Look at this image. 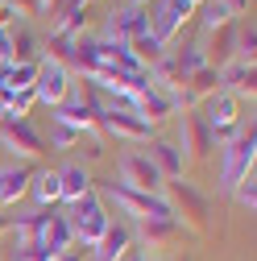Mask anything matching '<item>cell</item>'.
Wrapping results in <instances>:
<instances>
[{
	"instance_id": "cell-1",
	"label": "cell",
	"mask_w": 257,
	"mask_h": 261,
	"mask_svg": "<svg viewBox=\"0 0 257 261\" xmlns=\"http://www.w3.org/2000/svg\"><path fill=\"white\" fill-rule=\"evenodd\" d=\"M95 195H100L104 203H116V212L124 220H133V224H141V220H174V212H170V203H166L162 191L149 195V191L124 187L116 178H95Z\"/></svg>"
},
{
	"instance_id": "cell-2",
	"label": "cell",
	"mask_w": 257,
	"mask_h": 261,
	"mask_svg": "<svg viewBox=\"0 0 257 261\" xmlns=\"http://www.w3.org/2000/svg\"><path fill=\"white\" fill-rule=\"evenodd\" d=\"M162 195H166V203L174 212V220L187 228V232H195V237H208V228H212V199L191 182V178H174V182H162Z\"/></svg>"
},
{
	"instance_id": "cell-3",
	"label": "cell",
	"mask_w": 257,
	"mask_h": 261,
	"mask_svg": "<svg viewBox=\"0 0 257 261\" xmlns=\"http://www.w3.org/2000/svg\"><path fill=\"white\" fill-rule=\"evenodd\" d=\"M253 162H257V133H253V120H249L228 145H220V187L233 195V187L245 174H253Z\"/></svg>"
},
{
	"instance_id": "cell-4",
	"label": "cell",
	"mask_w": 257,
	"mask_h": 261,
	"mask_svg": "<svg viewBox=\"0 0 257 261\" xmlns=\"http://www.w3.org/2000/svg\"><path fill=\"white\" fill-rule=\"evenodd\" d=\"M174 149L183 153V162H187V170L195 166V162H208V153L216 149V141H212V128H208V120H203V112L195 108V112H178L174 116Z\"/></svg>"
},
{
	"instance_id": "cell-5",
	"label": "cell",
	"mask_w": 257,
	"mask_h": 261,
	"mask_svg": "<svg viewBox=\"0 0 257 261\" xmlns=\"http://www.w3.org/2000/svg\"><path fill=\"white\" fill-rule=\"evenodd\" d=\"M67 220H71V232H75V245H83V249H91L95 241H100L104 232H108V224H112V212H108V203L100 199V195H83L79 203H71L67 207Z\"/></svg>"
},
{
	"instance_id": "cell-6",
	"label": "cell",
	"mask_w": 257,
	"mask_h": 261,
	"mask_svg": "<svg viewBox=\"0 0 257 261\" xmlns=\"http://www.w3.org/2000/svg\"><path fill=\"white\" fill-rule=\"evenodd\" d=\"M145 9H149V34L166 50L183 38V25L195 21V5H191V0H153Z\"/></svg>"
},
{
	"instance_id": "cell-7",
	"label": "cell",
	"mask_w": 257,
	"mask_h": 261,
	"mask_svg": "<svg viewBox=\"0 0 257 261\" xmlns=\"http://www.w3.org/2000/svg\"><path fill=\"white\" fill-rule=\"evenodd\" d=\"M71 87H75V75H71V67H62V62H54V58H42L38 62V79H34V100L38 104H46V108H62V100L71 95Z\"/></svg>"
},
{
	"instance_id": "cell-8",
	"label": "cell",
	"mask_w": 257,
	"mask_h": 261,
	"mask_svg": "<svg viewBox=\"0 0 257 261\" xmlns=\"http://www.w3.org/2000/svg\"><path fill=\"white\" fill-rule=\"evenodd\" d=\"M0 141H5V149H13L21 162H42L46 153H50V145H46V137L38 133L29 120H0Z\"/></svg>"
},
{
	"instance_id": "cell-9",
	"label": "cell",
	"mask_w": 257,
	"mask_h": 261,
	"mask_svg": "<svg viewBox=\"0 0 257 261\" xmlns=\"http://www.w3.org/2000/svg\"><path fill=\"white\" fill-rule=\"evenodd\" d=\"M141 34H149V9H141V5H124V9H116V13H108V21H104V29L95 38H104V42H133V38H141Z\"/></svg>"
},
{
	"instance_id": "cell-10",
	"label": "cell",
	"mask_w": 257,
	"mask_h": 261,
	"mask_svg": "<svg viewBox=\"0 0 257 261\" xmlns=\"http://www.w3.org/2000/svg\"><path fill=\"white\" fill-rule=\"evenodd\" d=\"M116 182L133 187V191H149V195L162 191V174H158V166L149 162L145 149H128V153H120V178H116Z\"/></svg>"
},
{
	"instance_id": "cell-11",
	"label": "cell",
	"mask_w": 257,
	"mask_h": 261,
	"mask_svg": "<svg viewBox=\"0 0 257 261\" xmlns=\"http://www.w3.org/2000/svg\"><path fill=\"white\" fill-rule=\"evenodd\" d=\"M100 128L116 141H153V128L137 116V112H116V108H100Z\"/></svg>"
},
{
	"instance_id": "cell-12",
	"label": "cell",
	"mask_w": 257,
	"mask_h": 261,
	"mask_svg": "<svg viewBox=\"0 0 257 261\" xmlns=\"http://www.w3.org/2000/svg\"><path fill=\"white\" fill-rule=\"evenodd\" d=\"M187 237H191V232H187L178 220H141L133 245H141V249H174V245H183Z\"/></svg>"
},
{
	"instance_id": "cell-13",
	"label": "cell",
	"mask_w": 257,
	"mask_h": 261,
	"mask_svg": "<svg viewBox=\"0 0 257 261\" xmlns=\"http://www.w3.org/2000/svg\"><path fill=\"white\" fill-rule=\"evenodd\" d=\"M38 245H42L50 257H62V253H71V249H75V232H71L67 212L50 207V216H46V224H42V232H38Z\"/></svg>"
},
{
	"instance_id": "cell-14",
	"label": "cell",
	"mask_w": 257,
	"mask_h": 261,
	"mask_svg": "<svg viewBox=\"0 0 257 261\" xmlns=\"http://www.w3.org/2000/svg\"><path fill=\"white\" fill-rule=\"evenodd\" d=\"M38 62H42V38L21 21L17 29H9V62L5 67H38Z\"/></svg>"
},
{
	"instance_id": "cell-15",
	"label": "cell",
	"mask_w": 257,
	"mask_h": 261,
	"mask_svg": "<svg viewBox=\"0 0 257 261\" xmlns=\"http://www.w3.org/2000/svg\"><path fill=\"white\" fill-rule=\"evenodd\" d=\"M220 91H228V95H237V100L245 104H253V95H257V67L253 62H228V67L220 71Z\"/></svg>"
},
{
	"instance_id": "cell-16",
	"label": "cell",
	"mask_w": 257,
	"mask_h": 261,
	"mask_svg": "<svg viewBox=\"0 0 257 261\" xmlns=\"http://www.w3.org/2000/svg\"><path fill=\"white\" fill-rule=\"evenodd\" d=\"M203 58H208V67H216V71H224L228 62L237 58V21L233 25H224V29H216V34H203Z\"/></svg>"
},
{
	"instance_id": "cell-17",
	"label": "cell",
	"mask_w": 257,
	"mask_h": 261,
	"mask_svg": "<svg viewBox=\"0 0 257 261\" xmlns=\"http://www.w3.org/2000/svg\"><path fill=\"white\" fill-rule=\"evenodd\" d=\"M145 153H149V162L158 166V174H162V182L187 178V162H183V153L174 149V141H170V137H153Z\"/></svg>"
},
{
	"instance_id": "cell-18",
	"label": "cell",
	"mask_w": 257,
	"mask_h": 261,
	"mask_svg": "<svg viewBox=\"0 0 257 261\" xmlns=\"http://www.w3.org/2000/svg\"><path fill=\"white\" fill-rule=\"evenodd\" d=\"M128 249H133V228H128L124 220H112L108 232L91 245V261H116V257H124Z\"/></svg>"
},
{
	"instance_id": "cell-19",
	"label": "cell",
	"mask_w": 257,
	"mask_h": 261,
	"mask_svg": "<svg viewBox=\"0 0 257 261\" xmlns=\"http://www.w3.org/2000/svg\"><path fill=\"white\" fill-rule=\"evenodd\" d=\"M58 187H62V203H79L83 195H91L95 191V178H91V170L83 166V162H67V166L58 170Z\"/></svg>"
},
{
	"instance_id": "cell-20",
	"label": "cell",
	"mask_w": 257,
	"mask_h": 261,
	"mask_svg": "<svg viewBox=\"0 0 257 261\" xmlns=\"http://www.w3.org/2000/svg\"><path fill=\"white\" fill-rule=\"evenodd\" d=\"M29 182H34V170H29L25 162L5 166V170H0V207H17L29 195Z\"/></svg>"
},
{
	"instance_id": "cell-21",
	"label": "cell",
	"mask_w": 257,
	"mask_h": 261,
	"mask_svg": "<svg viewBox=\"0 0 257 261\" xmlns=\"http://www.w3.org/2000/svg\"><path fill=\"white\" fill-rule=\"evenodd\" d=\"M133 112L153 128V124H162V120H174L178 112H174V100H170V91H158V87H149L141 100L133 104Z\"/></svg>"
},
{
	"instance_id": "cell-22",
	"label": "cell",
	"mask_w": 257,
	"mask_h": 261,
	"mask_svg": "<svg viewBox=\"0 0 257 261\" xmlns=\"http://www.w3.org/2000/svg\"><path fill=\"white\" fill-rule=\"evenodd\" d=\"M50 34H62V38H83V34H87V5L71 0V5L50 21Z\"/></svg>"
},
{
	"instance_id": "cell-23",
	"label": "cell",
	"mask_w": 257,
	"mask_h": 261,
	"mask_svg": "<svg viewBox=\"0 0 257 261\" xmlns=\"http://www.w3.org/2000/svg\"><path fill=\"white\" fill-rule=\"evenodd\" d=\"M29 195H34V203H38V207H58V203H62L58 170H34V182H29Z\"/></svg>"
},
{
	"instance_id": "cell-24",
	"label": "cell",
	"mask_w": 257,
	"mask_h": 261,
	"mask_svg": "<svg viewBox=\"0 0 257 261\" xmlns=\"http://www.w3.org/2000/svg\"><path fill=\"white\" fill-rule=\"evenodd\" d=\"M195 17L203 21V34H216V29H224V25H233V21H237L228 9L220 5V0H203V5L195 9Z\"/></svg>"
},
{
	"instance_id": "cell-25",
	"label": "cell",
	"mask_w": 257,
	"mask_h": 261,
	"mask_svg": "<svg viewBox=\"0 0 257 261\" xmlns=\"http://www.w3.org/2000/svg\"><path fill=\"white\" fill-rule=\"evenodd\" d=\"M79 141H83L79 128L62 124V120H50V137H46V145H50V149H75Z\"/></svg>"
},
{
	"instance_id": "cell-26",
	"label": "cell",
	"mask_w": 257,
	"mask_h": 261,
	"mask_svg": "<svg viewBox=\"0 0 257 261\" xmlns=\"http://www.w3.org/2000/svg\"><path fill=\"white\" fill-rule=\"evenodd\" d=\"M257 58V29L253 21H237V62H253Z\"/></svg>"
},
{
	"instance_id": "cell-27",
	"label": "cell",
	"mask_w": 257,
	"mask_h": 261,
	"mask_svg": "<svg viewBox=\"0 0 257 261\" xmlns=\"http://www.w3.org/2000/svg\"><path fill=\"white\" fill-rule=\"evenodd\" d=\"M5 71V91H29L38 79V67H0Z\"/></svg>"
},
{
	"instance_id": "cell-28",
	"label": "cell",
	"mask_w": 257,
	"mask_h": 261,
	"mask_svg": "<svg viewBox=\"0 0 257 261\" xmlns=\"http://www.w3.org/2000/svg\"><path fill=\"white\" fill-rule=\"evenodd\" d=\"M233 199H237L245 212H253V207H257V174H245V178L233 187Z\"/></svg>"
},
{
	"instance_id": "cell-29",
	"label": "cell",
	"mask_w": 257,
	"mask_h": 261,
	"mask_svg": "<svg viewBox=\"0 0 257 261\" xmlns=\"http://www.w3.org/2000/svg\"><path fill=\"white\" fill-rule=\"evenodd\" d=\"M9 261H54L38 241H17V249H13V257Z\"/></svg>"
},
{
	"instance_id": "cell-30",
	"label": "cell",
	"mask_w": 257,
	"mask_h": 261,
	"mask_svg": "<svg viewBox=\"0 0 257 261\" xmlns=\"http://www.w3.org/2000/svg\"><path fill=\"white\" fill-rule=\"evenodd\" d=\"M9 5L21 13V21L25 17H42V0H9Z\"/></svg>"
},
{
	"instance_id": "cell-31",
	"label": "cell",
	"mask_w": 257,
	"mask_h": 261,
	"mask_svg": "<svg viewBox=\"0 0 257 261\" xmlns=\"http://www.w3.org/2000/svg\"><path fill=\"white\" fill-rule=\"evenodd\" d=\"M220 5H224V9H228V13L237 17V21H241V17L249 13V0H220Z\"/></svg>"
},
{
	"instance_id": "cell-32",
	"label": "cell",
	"mask_w": 257,
	"mask_h": 261,
	"mask_svg": "<svg viewBox=\"0 0 257 261\" xmlns=\"http://www.w3.org/2000/svg\"><path fill=\"white\" fill-rule=\"evenodd\" d=\"M9 62V29H0V67Z\"/></svg>"
},
{
	"instance_id": "cell-33",
	"label": "cell",
	"mask_w": 257,
	"mask_h": 261,
	"mask_svg": "<svg viewBox=\"0 0 257 261\" xmlns=\"http://www.w3.org/2000/svg\"><path fill=\"white\" fill-rule=\"evenodd\" d=\"M141 257H145V249H141V245H133V249H128L124 257H116V261H141Z\"/></svg>"
},
{
	"instance_id": "cell-34",
	"label": "cell",
	"mask_w": 257,
	"mask_h": 261,
	"mask_svg": "<svg viewBox=\"0 0 257 261\" xmlns=\"http://www.w3.org/2000/svg\"><path fill=\"white\" fill-rule=\"evenodd\" d=\"M13 232V216H5V207H0V237Z\"/></svg>"
},
{
	"instance_id": "cell-35",
	"label": "cell",
	"mask_w": 257,
	"mask_h": 261,
	"mask_svg": "<svg viewBox=\"0 0 257 261\" xmlns=\"http://www.w3.org/2000/svg\"><path fill=\"white\" fill-rule=\"evenodd\" d=\"M54 261H83V253H79V249H71V253H62V257H54Z\"/></svg>"
},
{
	"instance_id": "cell-36",
	"label": "cell",
	"mask_w": 257,
	"mask_h": 261,
	"mask_svg": "<svg viewBox=\"0 0 257 261\" xmlns=\"http://www.w3.org/2000/svg\"><path fill=\"white\" fill-rule=\"evenodd\" d=\"M141 261H162V257H141Z\"/></svg>"
},
{
	"instance_id": "cell-37",
	"label": "cell",
	"mask_w": 257,
	"mask_h": 261,
	"mask_svg": "<svg viewBox=\"0 0 257 261\" xmlns=\"http://www.w3.org/2000/svg\"><path fill=\"white\" fill-rule=\"evenodd\" d=\"M191 5H195V9H199V5H203V0H191Z\"/></svg>"
},
{
	"instance_id": "cell-38",
	"label": "cell",
	"mask_w": 257,
	"mask_h": 261,
	"mask_svg": "<svg viewBox=\"0 0 257 261\" xmlns=\"http://www.w3.org/2000/svg\"><path fill=\"white\" fill-rule=\"evenodd\" d=\"M178 261H191V257H187V253H183V257H178Z\"/></svg>"
},
{
	"instance_id": "cell-39",
	"label": "cell",
	"mask_w": 257,
	"mask_h": 261,
	"mask_svg": "<svg viewBox=\"0 0 257 261\" xmlns=\"http://www.w3.org/2000/svg\"><path fill=\"white\" fill-rule=\"evenodd\" d=\"M79 5H91V0H79Z\"/></svg>"
},
{
	"instance_id": "cell-40",
	"label": "cell",
	"mask_w": 257,
	"mask_h": 261,
	"mask_svg": "<svg viewBox=\"0 0 257 261\" xmlns=\"http://www.w3.org/2000/svg\"><path fill=\"white\" fill-rule=\"evenodd\" d=\"M0 5H9V0H0Z\"/></svg>"
}]
</instances>
